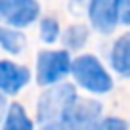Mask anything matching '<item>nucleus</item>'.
Wrapping results in <instances>:
<instances>
[{"label": "nucleus", "mask_w": 130, "mask_h": 130, "mask_svg": "<svg viewBox=\"0 0 130 130\" xmlns=\"http://www.w3.org/2000/svg\"><path fill=\"white\" fill-rule=\"evenodd\" d=\"M77 100L78 98L75 92V86L71 84H59L44 92L38 102V111H37L40 130H59L67 109Z\"/></svg>", "instance_id": "obj_1"}, {"label": "nucleus", "mask_w": 130, "mask_h": 130, "mask_svg": "<svg viewBox=\"0 0 130 130\" xmlns=\"http://www.w3.org/2000/svg\"><path fill=\"white\" fill-rule=\"evenodd\" d=\"M75 80L82 86L84 90L94 94H105L113 88V78L109 77L103 65L96 59L94 56H80L73 61L71 67Z\"/></svg>", "instance_id": "obj_2"}, {"label": "nucleus", "mask_w": 130, "mask_h": 130, "mask_svg": "<svg viewBox=\"0 0 130 130\" xmlns=\"http://www.w3.org/2000/svg\"><path fill=\"white\" fill-rule=\"evenodd\" d=\"M102 105L94 100H77L67 109L59 130H98Z\"/></svg>", "instance_id": "obj_3"}, {"label": "nucleus", "mask_w": 130, "mask_h": 130, "mask_svg": "<svg viewBox=\"0 0 130 130\" xmlns=\"http://www.w3.org/2000/svg\"><path fill=\"white\" fill-rule=\"evenodd\" d=\"M73 61L69 57L67 50L59 52H40L37 59V75H38V84L48 86L59 82L65 75L71 71Z\"/></svg>", "instance_id": "obj_4"}, {"label": "nucleus", "mask_w": 130, "mask_h": 130, "mask_svg": "<svg viewBox=\"0 0 130 130\" xmlns=\"http://www.w3.org/2000/svg\"><path fill=\"white\" fill-rule=\"evenodd\" d=\"M37 0H0V21L13 27H27L38 17Z\"/></svg>", "instance_id": "obj_5"}, {"label": "nucleus", "mask_w": 130, "mask_h": 130, "mask_svg": "<svg viewBox=\"0 0 130 130\" xmlns=\"http://www.w3.org/2000/svg\"><path fill=\"white\" fill-rule=\"evenodd\" d=\"M88 15L96 31L109 35L117 25V0H90Z\"/></svg>", "instance_id": "obj_6"}, {"label": "nucleus", "mask_w": 130, "mask_h": 130, "mask_svg": "<svg viewBox=\"0 0 130 130\" xmlns=\"http://www.w3.org/2000/svg\"><path fill=\"white\" fill-rule=\"evenodd\" d=\"M31 78L29 69L12 61H0V92L17 94Z\"/></svg>", "instance_id": "obj_7"}, {"label": "nucleus", "mask_w": 130, "mask_h": 130, "mask_svg": "<svg viewBox=\"0 0 130 130\" xmlns=\"http://www.w3.org/2000/svg\"><path fill=\"white\" fill-rule=\"evenodd\" d=\"M111 65L119 75L130 78V32L122 35L115 42L111 52Z\"/></svg>", "instance_id": "obj_8"}, {"label": "nucleus", "mask_w": 130, "mask_h": 130, "mask_svg": "<svg viewBox=\"0 0 130 130\" xmlns=\"http://www.w3.org/2000/svg\"><path fill=\"white\" fill-rule=\"evenodd\" d=\"M4 130H32V122L27 117L25 109L19 103H13L8 109L6 115V122H4Z\"/></svg>", "instance_id": "obj_9"}, {"label": "nucleus", "mask_w": 130, "mask_h": 130, "mask_svg": "<svg viewBox=\"0 0 130 130\" xmlns=\"http://www.w3.org/2000/svg\"><path fill=\"white\" fill-rule=\"evenodd\" d=\"M0 46L10 54H19L25 48V37L21 32L0 27Z\"/></svg>", "instance_id": "obj_10"}, {"label": "nucleus", "mask_w": 130, "mask_h": 130, "mask_svg": "<svg viewBox=\"0 0 130 130\" xmlns=\"http://www.w3.org/2000/svg\"><path fill=\"white\" fill-rule=\"evenodd\" d=\"M86 40H88V29L84 25H73V27H69L67 32H65V37H63V44L67 48H73V50L82 48L86 44Z\"/></svg>", "instance_id": "obj_11"}, {"label": "nucleus", "mask_w": 130, "mask_h": 130, "mask_svg": "<svg viewBox=\"0 0 130 130\" xmlns=\"http://www.w3.org/2000/svg\"><path fill=\"white\" fill-rule=\"evenodd\" d=\"M59 37V25L52 17H44L40 23V38L44 42H54Z\"/></svg>", "instance_id": "obj_12"}, {"label": "nucleus", "mask_w": 130, "mask_h": 130, "mask_svg": "<svg viewBox=\"0 0 130 130\" xmlns=\"http://www.w3.org/2000/svg\"><path fill=\"white\" fill-rule=\"evenodd\" d=\"M117 19L122 25H130V0H117Z\"/></svg>", "instance_id": "obj_13"}, {"label": "nucleus", "mask_w": 130, "mask_h": 130, "mask_svg": "<svg viewBox=\"0 0 130 130\" xmlns=\"http://www.w3.org/2000/svg\"><path fill=\"white\" fill-rule=\"evenodd\" d=\"M98 130H128V126H126V122L122 121V119L109 117V119H105V121L100 122Z\"/></svg>", "instance_id": "obj_14"}, {"label": "nucleus", "mask_w": 130, "mask_h": 130, "mask_svg": "<svg viewBox=\"0 0 130 130\" xmlns=\"http://www.w3.org/2000/svg\"><path fill=\"white\" fill-rule=\"evenodd\" d=\"M4 111H6V100H4V96L0 94V121L4 117Z\"/></svg>", "instance_id": "obj_15"}]
</instances>
